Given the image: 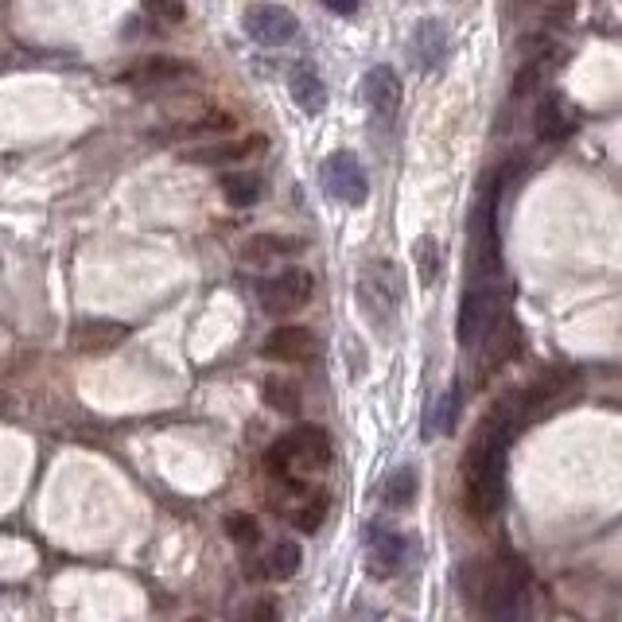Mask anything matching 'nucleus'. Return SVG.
Here are the masks:
<instances>
[{
    "label": "nucleus",
    "mask_w": 622,
    "mask_h": 622,
    "mask_svg": "<svg viewBox=\"0 0 622 622\" xmlns=\"http://www.w3.org/2000/svg\"><path fill=\"white\" fill-rule=\"evenodd\" d=\"M522 428L517 397H502L491 413L475 424V436L463 455V510L478 522L498 514L506 494V452L514 444V432Z\"/></svg>",
    "instance_id": "obj_1"
},
{
    "label": "nucleus",
    "mask_w": 622,
    "mask_h": 622,
    "mask_svg": "<svg viewBox=\"0 0 622 622\" xmlns=\"http://www.w3.org/2000/svg\"><path fill=\"white\" fill-rule=\"evenodd\" d=\"M354 300L369 327L389 330L405 304V269L393 257H369L358 269V285H354Z\"/></svg>",
    "instance_id": "obj_2"
},
{
    "label": "nucleus",
    "mask_w": 622,
    "mask_h": 622,
    "mask_svg": "<svg viewBox=\"0 0 622 622\" xmlns=\"http://www.w3.org/2000/svg\"><path fill=\"white\" fill-rule=\"evenodd\" d=\"M330 460H335V444L319 424H300L265 452V467L269 475H280V483H300V475L327 471Z\"/></svg>",
    "instance_id": "obj_3"
},
{
    "label": "nucleus",
    "mask_w": 622,
    "mask_h": 622,
    "mask_svg": "<svg viewBox=\"0 0 622 622\" xmlns=\"http://www.w3.org/2000/svg\"><path fill=\"white\" fill-rule=\"evenodd\" d=\"M471 595L483 603V611L491 622H533L530 580H525L522 564L506 561V564H491V569H483Z\"/></svg>",
    "instance_id": "obj_4"
},
{
    "label": "nucleus",
    "mask_w": 622,
    "mask_h": 622,
    "mask_svg": "<svg viewBox=\"0 0 622 622\" xmlns=\"http://www.w3.org/2000/svg\"><path fill=\"white\" fill-rule=\"evenodd\" d=\"M312 296H315V277L308 269H280L257 285V300H261L265 315H277V319L308 308Z\"/></svg>",
    "instance_id": "obj_5"
},
{
    "label": "nucleus",
    "mask_w": 622,
    "mask_h": 622,
    "mask_svg": "<svg viewBox=\"0 0 622 622\" xmlns=\"http://www.w3.org/2000/svg\"><path fill=\"white\" fill-rule=\"evenodd\" d=\"M319 184H323V191H327V199L343 203V207H362L369 195V179L354 152L327 156L319 168Z\"/></svg>",
    "instance_id": "obj_6"
},
{
    "label": "nucleus",
    "mask_w": 622,
    "mask_h": 622,
    "mask_svg": "<svg viewBox=\"0 0 622 622\" xmlns=\"http://www.w3.org/2000/svg\"><path fill=\"white\" fill-rule=\"evenodd\" d=\"M241 28H246V36L254 39V43L285 47L296 39L300 20H296V12L285 4H249L246 12H241Z\"/></svg>",
    "instance_id": "obj_7"
},
{
    "label": "nucleus",
    "mask_w": 622,
    "mask_h": 622,
    "mask_svg": "<svg viewBox=\"0 0 622 622\" xmlns=\"http://www.w3.org/2000/svg\"><path fill=\"white\" fill-rule=\"evenodd\" d=\"M362 101H366L369 109V125H377V129H393V121H397L401 113V78L393 67H374L366 70V78H362Z\"/></svg>",
    "instance_id": "obj_8"
},
{
    "label": "nucleus",
    "mask_w": 622,
    "mask_h": 622,
    "mask_svg": "<svg viewBox=\"0 0 622 622\" xmlns=\"http://www.w3.org/2000/svg\"><path fill=\"white\" fill-rule=\"evenodd\" d=\"M498 319V288H463L460 300V319H455V335H460V346H478L483 335L494 327Z\"/></svg>",
    "instance_id": "obj_9"
},
{
    "label": "nucleus",
    "mask_w": 622,
    "mask_h": 622,
    "mask_svg": "<svg viewBox=\"0 0 622 622\" xmlns=\"http://www.w3.org/2000/svg\"><path fill=\"white\" fill-rule=\"evenodd\" d=\"M191 75H195L191 59H179V55H140V59L125 62L117 82L152 90V86H168V82H179V78H191Z\"/></svg>",
    "instance_id": "obj_10"
},
{
    "label": "nucleus",
    "mask_w": 622,
    "mask_h": 622,
    "mask_svg": "<svg viewBox=\"0 0 622 622\" xmlns=\"http://www.w3.org/2000/svg\"><path fill=\"white\" fill-rule=\"evenodd\" d=\"M362 541H366V572L374 580H389L393 572L405 564V537H401L393 525L369 522Z\"/></svg>",
    "instance_id": "obj_11"
},
{
    "label": "nucleus",
    "mask_w": 622,
    "mask_h": 622,
    "mask_svg": "<svg viewBox=\"0 0 622 622\" xmlns=\"http://www.w3.org/2000/svg\"><path fill=\"white\" fill-rule=\"evenodd\" d=\"M315 351V335L308 327H300V323H285V327L269 330L261 343V354L269 362H277V366H300V362H308Z\"/></svg>",
    "instance_id": "obj_12"
},
{
    "label": "nucleus",
    "mask_w": 622,
    "mask_h": 622,
    "mask_svg": "<svg viewBox=\"0 0 622 622\" xmlns=\"http://www.w3.org/2000/svg\"><path fill=\"white\" fill-rule=\"evenodd\" d=\"M129 338V323L117 319H82L70 330V346L78 354H109Z\"/></svg>",
    "instance_id": "obj_13"
},
{
    "label": "nucleus",
    "mask_w": 622,
    "mask_h": 622,
    "mask_svg": "<svg viewBox=\"0 0 622 622\" xmlns=\"http://www.w3.org/2000/svg\"><path fill=\"white\" fill-rule=\"evenodd\" d=\"M269 140L265 137H241V140H223V145H199V148H184L187 164H207V168H218V164H234V160H249L254 152H265Z\"/></svg>",
    "instance_id": "obj_14"
},
{
    "label": "nucleus",
    "mask_w": 622,
    "mask_h": 622,
    "mask_svg": "<svg viewBox=\"0 0 622 622\" xmlns=\"http://www.w3.org/2000/svg\"><path fill=\"white\" fill-rule=\"evenodd\" d=\"M285 486L296 494V506L288 510V522H293L300 533H315L330 514V494L312 491V486H304V483H285Z\"/></svg>",
    "instance_id": "obj_15"
},
{
    "label": "nucleus",
    "mask_w": 622,
    "mask_h": 622,
    "mask_svg": "<svg viewBox=\"0 0 622 622\" xmlns=\"http://www.w3.org/2000/svg\"><path fill=\"white\" fill-rule=\"evenodd\" d=\"M408 51H413V62L421 70H436L447 55V28L440 20H421L413 28V39H408Z\"/></svg>",
    "instance_id": "obj_16"
},
{
    "label": "nucleus",
    "mask_w": 622,
    "mask_h": 622,
    "mask_svg": "<svg viewBox=\"0 0 622 622\" xmlns=\"http://www.w3.org/2000/svg\"><path fill=\"white\" fill-rule=\"evenodd\" d=\"M288 93L300 106V113L308 117H319L327 109V82H323V75L315 67H296L288 75Z\"/></svg>",
    "instance_id": "obj_17"
},
{
    "label": "nucleus",
    "mask_w": 622,
    "mask_h": 622,
    "mask_svg": "<svg viewBox=\"0 0 622 622\" xmlns=\"http://www.w3.org/2000/svg\"><path fill=\"white\" fill-rule=\"evenodd\" d=\"M304 249L300 238H285V234H257L241 246V261L246 265H269L280 257H296Z\"/></svg>",
    "instance_id": "obj_18"
},
{
    "label": "nucleus",
    "mask_w": 622,
    "mask_h": 622,
    "mask_svg": "<svg viewBox=\"0 0 622 622\" xmlns=\"http://www.w3.org/2000/svg\"><path fill=\"white\" fill-rule=\"evenodd\" d=\"M533 125H537V137L541 140H561L572 132V113L569 106L561 101V93H545L537 101V113H533Z\"/></svg>",
    "instance_id": "obj_19"
},
{
    "label": "nucleus",
    "mask_w": 622,
    "mask_h": 622,
    "mask_svg": "<svg viewBox=\"0 0 622 622\" xmlns=\"http://www.w3.org/2000/svg\"><path fill=\"white\" fill-rule=\"evenodd\" d=\"M416 491H421V475H416L413 463H401V467H393L389 478L382 483V502L389 510H408L416 502Z\"/></svg>",
    "instance_id": "obj_20"
},
{
    "label": "nucleus",
    "mask_w": 622,
    "mask_h": 622,
    "mask_svg": "<svg viewBox=\"0 0 622 622\" xmlns=\"http://www.w3.org/2000/svg\"><path fill=\"white\" fill-rule=\"evenodd\" d=\"M234 117L230 113H207V117H199V121H184V125H171V129H164V132H152L156 140H191V137H230L234 132Z\"/></svg>",
    "instance_id": "obj_21"
},
{
    "label": "nucleus",
    "mask_w": 622,
    "mask_h": 622,
    "mask_svg": "<svg viewBox=\"0 0 622 622\" xmlns=\"http://www.w3.org/2000/svg\"><path fill=\"white\" fill-rule=\"evenodd\" d=\"M300 561H304V553H300V545L296 541H277V545L269 549V553L261 556V576L265 580H293L296 572H300Z\"/></svg>",
    "instance_id": "obj_22"
},
{
    "label": "nucleus",
    "mask_w": 622,
    "mask_h": 622,
    "mask_svg": "<svg viewBox=\"0 0 622 622\" xmlns=\"http://www.w3.org/2000/svg\"><path fill=\"white\" fill-rule=\"evenodd\" d=\"M261 397H265V405L277 408V413H285V416H296V413H300V405H304L300 385H296L288 374H273V377H265Z\"/></svg>",
    "instance_id": "obj_23"
},
{
    "label": "nucleus",
    "mask_w": 622,
    "mask_h": 622,
    "mask_svg": "<svg viewBox=\"0 0 622 622\" xmlns=\"http://www.w3.org/2000/svg\"><path fill=\"white\" fill-rule=\"evenodd\" d=\"M218 187H223V199L230 203L234 210H249L261 199V179L249 176V171H226Z\"/></svg>",
    "instance_id": "obj_24"
},
{
    "label": "nucleus",
    "mask_w": 622,
    "mask_h": 622,
    "mask_svg": "<svg viewBox=\"0 0 622 622\" xmlns=\"http://www.w3.org/2000/svg\"><path fill=\"white\" fill-rule=\"evenodd\" d=\"M455 413H460V385H452V389H447L444 397L432 401L428 421H424V440L447 436V432L455 428Z\"/></svg>",
    "instance_id": "obj_25"
},
{
    "label": "nucleus",
    "mask_w": 622,
    "mask_h": 622,
    "mask_svg": "<svg viewBox=\"0 0 622 622\" xmlns=\"http://www.w3.org/2000/svg\"><path fill=\"white\" fill-rule=\"evenodd\" d=\"M413 261H416V273H421V285H436V277H440V241L432 238V234H421V238L413 241Z\"/></svg>",
    "instance_id": "obj_26"
},
{
    "label": "nucleus",
    "mask_w": 622,
    "mask_h": 622,
    "mask_svg": "<svg viewBox=\"0 0 622 622\" xmlns=\"http://www.w3.org/2000/svg\"><path fill=\"white\" fill-rule=\"evenodd\" d=\"M226 537H230L234 545L249 549L261 541V525H257V517L246 514V510H234V514H226Z\"/></svg>",
    "instance_id": "obj_27"
},
{
    "label": "nucleus",
    "mask_w": 622,
    "mask_h": 622,
    "mask_svg": "<svg viewBox=\"0 0 622 622\" xmlns=\"http://www.w3.org/2000/svg\"><path fill=\"white\" fill-rule=\"evenodd\" d=\"M238 622H280V603L273 595H261V600H254L241 611Z\"/></svg>",
    "instance_id": "obj_28"
},
{
    "label": "nucleus",
    "mask_w": 622,
    "mask_h": 622,
    "mask_svg": "<svg viewBox=\"0 0 622 622\" xmlns=\"http://www.w3.org/2000/svg\"><path fill=\"white\" fill-rule=\"evenodd\" d=\"M145 16H152V20L179 23V20H187V8H184V4H164V0H148V4H145Z\"/></svg>",
    "instance_id": "obj_29"
},
{
    "label": "nucleus",
    "mask_w": 622,
    "mask_h": 622,
    "mask_svg": "<svg viewBox=\"0 0 622 622\" xmlns=\"http://www.w3.org/2000/svg\"><path fill=\"white\" fill-rule=\"evenodd\" d=\"M351 622H382V611H377V608H369V603H354Z\"/></svg>",
    "instance_id": "obj_30"
},
{
    "label": "nucleus",
    "mask_w": 622,
    "mask_h": 622,
    "mask_svg": "<svg viewBox=\"0 0 622 622\" xmlns=\"http://www.w3.org/2000/svg\"><path fill=\"white\" fill-rule=\"evenodd\" d=\"M330 12H335V16H354L358 8H354V4H330Z\"/></svg>",
    "instance_id": "obj_31"
},
{
    "label": "nucleus",
    "mask_w": 622,
    "mask_h": 622,
    "mask_svg": "<svg viewBox=\"0 0 622 622\" xmlns=\"http://www.w3.org/2000/svg\"><path fill=\"white\" fill-rule=\"evenodd\" d=\"M191 622H207V619H191Z\"/></svg>",
    "instance_id": "obj_32"
}]
</instances>
